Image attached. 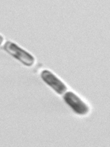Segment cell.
I'll return each instance as SVG.
<instances>
[{
	"mask_svg": "<svg viewBox=\"0 0 110 147\" xmlns=\"http://www.w3.org/2000/svg\"><path fill=\"white\" fill-rule=\"evenodd\" d=\"M3 48L7 53H9L11 56L17 59L21 63H22L25 66L31 67L35 62V59L32 55L29 53L28 51H25L22 48H20L18 45H17L13 42H6Z\"/></svg>",
	"mask_w": 110,
	"mask_h": 147,
	"instance_id": "obj_1",
	"label": "cell"
},
{
	"mask_svg": "<svg viewBox=\"0 0 110 147\" xmlns=\"http://www.w3.org/2000/svg\"><path fill=\"white\" fill-rule=\"evenodd\" d=\"M3 36L0 35V45L3 44Z\"/></svg>",
	"mask_w": 110,
	"mask_h": 147,
	"instance_id": "obj_4",
	"label": "cell"
},
{
	"mask_svg": "<svg viewBox=\"0 0 110 147\" xmlns=\"http://www.w3.org/2000/svg\"><path fill=\"white\" fill-rule=\"evenodd\" d=\"M42 80L45 82L49 87L55 91L57 94H63L67 92V86L59 78L55 76V74L48 70H44L40 74Z\"/></svg>",
	"mask_w": 110,
	"mask_h": 147,
	"instance_id": "obj_3",
	"label": "cell"
},
{
	"mask_svg": "<svg viewBox=\"0 0 110 147\" xmlns=\"http://www.w3.org/2000/svg\"><path fill=\"white\" fill-rule=\"evenodd\" d=\"M64 102L71 108L74 112L80 115H85L90 111V108L82 100L73 92H65L63 95Z\"/></svg>",
	"mask_w": 110,
	"mask_h": 147,
	"instance_id": "obj_2",
	"label": "cell"
}]
</instances>
